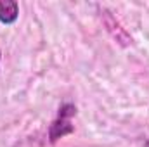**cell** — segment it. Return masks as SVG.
Listing matches in <instances>:
<instances>
[{
	"mask_svg": "<svg viewBox=\"0 0 149 147\" xmlns=\"http://www.w3.org/2000/svg\"><path fill=\"white\" fill-rule=\"evenodd\" d=\"M19 17V5L16 0H0V23L12 24Z\"/></svg>",
	"mask_w": 149,
	"mask_h": 147,
	"instance_id": "obj_2",
	"label": "cell"
},
{
	"mask_svg": "<svg viewBox=\"0 0 149 147\" xmlns=\"http://www.w3.org/2000/svg\"><path fill=\"white\" fill-rule=\"evenodd\" d=\"M0 59H2V52H0Z\"/></svg>",
	"mask_w": 149,
	"mask_h": 147,
	"instance_id": "obj_4",
	"label": "cell"
},
{
	"mask_svg": "<svg viewBox=\"0 0 149 147\" xmlns=\"http://www.w3.org/2000/svg\"><path fill=\"white\" fill-rule=\"evenodd\" d=\"M146 147H149V139H148V140H146Z\"/></svg>",
	"mask_w": 149,
	"mask_h": 147,
	"instance_id": "obj_3",
	"label": "cell"
},
{
	"mask_svg": "<svg viewBox=\"0 0 149 147\" xmlns=\"http://www.w3.org/2000/svg\"><path fill=\"white\" fill-rule=\"evenodd\" d=\"M76 114V107L73 104H64L59 109V116L57 119H54V123L49 128V137L50 142H56L59 139H63L68 133H73V125H71V118Z\"/></svg>",
	"mask_w": 149,
	"mask_h": 147,
	"instance_id": "obj_1",
	"label": "cell"
}]
</instances>
